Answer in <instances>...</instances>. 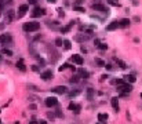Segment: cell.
I'll list each match as a JSON object with an SVG mask.
<instances>
[{"label": "cell", "mask_w": 142, "mask_h": 124, "mask_svg": "<svg viewBox=\"0 0 142 124\" xmlns=\"http://www.w3.org/2000/svg\"><path fill=\"white\" fill-rule=\"evenodd\" d=\"M37 124H47V121H46V120H39Z\"/></svg>", "instance_id": "74e56055"}, {"label": "cell", "mask_w": 142, "mask_h": 124, "mask_svg": "<svg viewBox=\"0 0 142 124\" xmlns=\"http://www.w3.org/2000/svg\"><path fill=\"white\" fill-rule=\"evenodd\" d=\"M44 103H46L47 108H53V106L58 105V99H57L55 97H48V98L44 99Z\"/></svg>", "instance_id": "277c9868"}, {"label": "cell", "mask_w": 142, "mask_h": 124, "mask_svg": "<svg viewBox=\"0 0 142 124\" xmlns=\"http://www.w3.org/2000/svg\"><path fill=\"white\" fill-rule=\"evenodd\" d=\"M106 120H108V115H105V113H99V115H98V121L106 123Z\"/></svg>", "instance_id": "d6986e66"}, {"label": "cell", "mask_w": 142, "mask_h": 124, "mask_svg": "<svg viewBox=\"0 0 142 124\" xmlns=\"http://www.w3.org/2000/svg\"><path fill=\"white\" fill-rule=\"evenodd\" d=\"M57 117H59V119H63V113L61 112V110H55V113H54Z\"/></svg>", "instance_id": "4dcf8cb0"}, {"label": "cell", "mask_w": 142, "mask_h": 124, "mask_svg": "<svg viewBox=\"0 0 142 124\" xmlns=\"http://www.w3.org/2000/svg\"><path fill=\"white\" fill-rule=\"evenodd\" d=\"M47 2H48V3H55L57 0H47Z\"/></svg>", "instance_id": "ab89813d"}, {"label": "cell", "mask_w": 142, "mask_h": 124, "mask_svg": "<svg viewBox=\"0 0 142 124\" xmlns=\"http://www.w3.org/2000/svg\"><path fill=\"white\" fill-rule=\"evenodd\" d=\"M47 117H48V119H54V117H55V115H54V113H51V112H48V113H47Z\"/></svg>", "instance_id": "836d02e7"}, {"label": "cell", "mask_w": 142, "mask_h": 124, "mask_svg": "<svg viewBox=\"0 0 142 124\" xmlns=\"http://www.w3.org/2000/svg\"><path fill=\"white\" fill-rule=\"evenodd\" d=\"M108 3L112 4V6H119V2H117V0H108Z\"/></svg>", "instance_id": "1f68e13d"}, {"label": "cell", "mask_w": 142, "mask_h": 124, "mask_svg": "<svg viewBox=\"0 0 142 124\" xmlns=\"http://www.w3.org/2000/svg\"><path fill=\"white\" fill-rule=\"evenodd\" d=\"M68 109L72 110V112L75 113V115H79L80 110H82V106L77 105V103H75V102H70V103H69V106H68Z\"/></svg>", "instance_id": "ba28073f"}, {"label": "cell", "mask_w": 142, "mask_h": 124, "mask_svg": "<svg viewBox=\"0 0 142 124\" xmlns=\"http://www.w3.org/2000/svg\"><path fill=\"white\" fill-rule=\"evenodd\" d=\"M119 28H120L119 21H112L109 25L106 26V31H108V32H113V31H116V29H119Z\"/></svg>", "instance_id": "30bf717a"}, {"label": "cell", "mask_w": 142, "mask_h": 124, "mask_svg": "<svg viewBox=\"0 0 142 124\" xmlns=\"http://www.w3.org/2000/svg\"><path fill=\"white\" fill-rule=\"evenodd\" d=\"M0 112H2V110H0Z\"/></svg>", "instance_id": "f6af8a7d"}, {"label": "cell", "mask_w": 142, "mask_h": 124, "mask_svg": "<svg viewBox=\"0 0 142 124\" xmlns=\"http://www.w3.org/2000/svg\"><path fill=\"white\" fill-rule=\"evenodd\" d=\"M53 76H54V75H53L51 70H44V72L40 73V77H42L43 81H48V80H51Z\"/></svg>", "instance_id": "52a82bcc"}, {"label": "cell", "mask_w": 142, "mask_h": 124, "mask_svg": "<svg viewBox=\"0 0 142 124\" xmlns=\"http://www.w3.org/2000/svg\"><path fill=\"white\" fill-rule=\"evenodd\" d=\"M26 11H29V6L28 4H21L18 7V18H21L26 14Z\"/></svg>", "instance_id": "9c48e42d"}, {"label": "cell", "mask_w": 142, "mask_h": 124, "mask_svg": "<svg viewBox=\"0 0 142 124\" xmlns=\"http://www.w3.org/2000/svg\"><path fill=\"white\" fill-rule=\"evenodd\" d=\"M79 77H84V79H88V77H90V73H88V70H86V69L80 68V69H79Z\"/></svg>", "instance_id": "2e32d148"}, {"label": "cell", "mask_w": 142, "mask_h": 124, "mask_svg": "<svg viewBox=\"0 0 142 124\" xmlns=\"http://www.w3.org/2000/svg\"><path fill=\"white\" fill-rule=\"evenodd\" d=\"M29 108H30V109H32V110H35V109H36V105H30V106H29Z\"/></svg>", "instance_id": "f35d334b"}, {"label": "cell", "mask_w": 142, "mask_h": 124, "mask_svg": "<svg viewBox=\"0 0 142 124\" xmlns=\"http://www.w3.org/2000/svg\"><path fill=\"white\" fill-rule=\"evenodd\" d=\"M3 54H4V55H7V57H12V51H11V50L4 48V50H3Z\"/></svg>", "instance_id": "4316f807"}, {"label": "cell", "mask_w": 142, "mask_h": 124, "mask_svg": "<svg viewBox=\"0 0 142 124\" xmlns=\"http://www.w3.org/2000/svg\"><path fill=\"white\" fill-rule=\"evenodd\" d=\"M69 81L70 83H77L79 81V76H72V77L69 79Z\"/></svg>", "instance_id": "f546056e"}, {"label": "cell", "mask_w": 142, "mask_h": 124, "mask_svg": "<svg viewBox=\"0 0 142 124\" xmlns=\"http://www.w3.org/2000/svg\"><path fill=\"white\" fill-rule=\"evenodd\" d=\"M32 70H33V72H39L40 69H39V66H37V65H33V66H32Z\"/></svg>", "instance_id": "e575fe53"}, {"label": "cell", "mask_w": 142, "mask_h": 124, "mask_svg": "<svg viewBox=\"0 0 142 124\" xmlns=\"http://www.w3.org/2000/svg\"><path fill=\"white\" fill-rule=\"evenodd\" d=\"M0 61H2V55H0Z\"/></svg>", "instance_id": "60d3db41"}, {"label": "cell", "mask_w": 142, "mask_h": 124, "mask_svg": "<svg viewBox=\"0 0 142 124\" xmlns=\"http://www.w3.org/2000/svg\"><path fill=\"white\" fill-rule=\"evenodd\" d=\"M95 63H97V65H99V66H105V65H106V63H105L102 59H99V58L95 59Z\"/></svg>", "instance_id": "83f0119b"}, {"label": "cell", "mask_w": 142, "mask_h": 124, "mask_svg": "<svg viewBox=\"0 0 142 124\" xmlns=\"http://www.w3.org/2000/svg\"><path fill=\"white\" fill-rule=\"evenodd\" d=\"M72 25L73 23H69V25H66V26H62V28H61V33H68L70 29H72Z\"/></svg>", "instance_id": "7402d4cb"}, {"label": "cell", "mask_w": 142, "mask_h": 124, "mask_svg": "<svg viewBox=\"0 0 142 124\" xmlns=\"http://www.w3.org/2000/svg\"><path fill=\"white\" fill-rule=\"evenodd\" d=\"M141 98H142V94H141Z\"/></svg>", "instance_id": "7bdbcfd3"}, {"label": "cell", "mask_w": 142, "mask_h": 124, "mask_svg": "<svg viewBox=\"0 0 142 124\" xmlns=\"http://www.w3.org/2000/svg\"><path fill=\"white\" fill-rule=\"evenodd\" d=\"M94 95H95V91H94V88H91V87H88V88L86 90V97L88 101H93L94 99Z\"/></svg>", "instance_id": "4fadbf2b"}, {"label": "cell", "mask_w": 142, "mask_h": 124, "mask_svg": "<svg viewBox=\"0 0 142 124\" xmlns=\"http://www.w3.org/2000/svg\"><path fill=\"white\" fill-rule=\"evenodd\" d=\"M73 10H75V11H77V12H84V8L80 7V6H75V7H73Z\"/></svg>", "instance_id": "f1b7e54d"}, {"label": "cell", "mask_w": 142, "mask_h": 124, "mask_svg": "<svg viewBox=\"0 0 142 124\" xmlns=\"http://www.w3.org/2000/svg\"><path fill=\"white\" fill-rule=\"evenodd\" d=\"M44 14H46L44 8L35 7V8H33V11L30 12V17H32V18H37V17H42V15H44Z\"/></svg>", "instance_id": "5b68a950"}, {"label": "cell", "mask_w": 142, "mask_h": 124, "mask_svg": "<svg viewBox=\"0 0 142 124\" xmlns=\"http://www.w3.org/2000/svg\"><path fill=\"white\" fill-rule=\"evenodd\" d=\"M51 91L54 94H59V95H62V94L68 92V87L66 86H57V87H54V88H51Z\"/></svg>", "instance_id": "8992f818"}, {"label": "cell", "mask_w": 142, "mask_h": 124, "mask_svg": "<svg viewBox=\"0 0 142 124\" xmlns=\"http://www.w3.org/2000/svg\"><path fill=\"white\" fill-rule=\"evenodd\" d=\"M99 50H102V51H105V50H108V44H105V43H99V44L97 46Z\"/></svg>", "instance_id": "484cf974"}, {"label": "cell", "mask_w": 142, "mask_h": 124, "mask_svg": "<svg viewBox=\"0 0 142 124\" xmlns=\"http://www.w3.org/2000/svg\"><path fill=\"white\" fill-rule=\"evenodd\" d=\"M135 80H137V79H135L134 75H126V76H124V81H126V83H134Z\"/></svg>", "instance_id": "ac0fdd59"}, {"label": "cell", "mask_w": 142, "mask_h": 124, "mask_svg": "<svg viewBox=\"0 0 142 124\" xmlns=\"http://www.w3.org/2000/svg\"><path fill=\"white\" fill-rule=\"evenodd\" d=\"M130 23H131V21L128 18H123V19H120V21H119L120 28H128V26H130Z\"/></svg>", "instance_id": "9a60e30c"}, {"label": "cell", "mask_w": 142, "mask_h": 124, "mask_svg": "<svg viewBox=\"0 0 142 124\" xmlns=\"http://www.w3.org/2000/svg\"><path fill=\"white\" fill-rule=\"evenodd\" d=\"M94 2H95V0H94ZM97 2H99V0H97Z\"/></svg>", "instance_id": "b9f144b4"}, {"label": "cell", "mask_w": 142, "mask_h": 124, "mask_svg": "<svg viewBox=\"0 0 142 124\" xmlns=\"http://www.w3.org/2000/svg\"><path fill=\"white\" fill-rule=\"evenodd\" d=\"M114 61H116V63H117V65H119V66H120L121 69H126V68H127L126 62H123V61H121V59H119V58H114Z\"/></svg>", "instance_id": "603a6c76"}, {"label": "cell", "mask_w": 142, "mask_h": 124, "mask_svg": "<svg viewBox=\"0 0 142 124\" xmlns=\"http://www.w3.org/2000/svg\"><path fill=\"white\" fill-rule=\"evenodd\" d=\"M17 68L21 70V72H25V70H26V68H25V65H23V61H22V59H19V61L17 62Z\"/></svg>", "instance_id": "ffe728a7"}, {"label": "cell", "mask_w": 142, "mask_h": 124, "mask_svg": "<svg viewBox=\"0 0 142 124\" xmlns=\"http://www.w3.org/2000/svg\"><path fill=\"white\" fill-rule=\"evenodd\" d=\"M22 29H23V32H26V33H33V32L40 29V22H36V21L25 22L22 25Z\"/></svg>", "instance_id": "6da1fadb"}, {"label": "cell", "mask_w": 142, "mask_h": 124, "mask_svg": "<svg viewBox=\"0 0 142 124\" xmlns=\"http://www.w3.org/2000/svg\"><path fill=\"white\" fill-rule=\"evenodd\" d=\"M68 66H69V65H68V63H63L62 66H59V72H62V70H65V69L68 68Z\"/></svg>", "instance_id": "d6a6232c"}, {"label": "cell", "mask_w": 142, "mask_h": 124, "mask_svg": "<svg viewBox=\"0 0 142 124\" xmlns=\"http://www.w3.org/2000/svg\"><path fill=\"white\" fill-rule=\"evenodd\" d=\"M117 91L121 94H130L133 91V84L131 83H123V84L117 86Z\"/></svg>", "instance_id": "7a4b0ae2"}, {"label": "cell", "mask_w": 142, "mask_h": 124, "mask_svg": "<svg viewBox=\"0 0 142 124\" xmlns=\"http://www.w3.org/2000/svg\"><path fill=\"white\" fill-rule=\"evenodd\" d=\"M29 2V4H36V3H37V0H28Z\"/></svg>", "instance_id": "d590c367"}, {"label": "cell", "mask_w": 142, "mask_h": 124, "mask_svg": "<svg viewBox=\"0 0 142 124\" xmlns=\"http://www.w3.org/2000/svg\"><path fill=\"white\" fill-rule=\"evenodd\" d=\"M93 10H95V11H98V12H102V14H108L109 12V8L108 7H105L104 4H99V3H94L93 4Z\"/></svg>", "instance_id": "3957f363"}, {"label": "cell", "mask_w": 142, "mask_h": 124, "mask_svg": "<svg viewBox=\"0 0 142 124\" xmlns=\"http://www.w3.org/2000/svg\"><path fill=\"white\" fill-rule=\"evenodd\" d=\"M72 61L76 63V65H83L84 63V58L82 55H79V54H73L72 55Z\"/></svg>", "instance_id": "7c38bea8"}, {"label": "cell", "mask_w": 142, "mask_h": 124, "mask_svg": "<svg viewBox=\"0 0 142 124\" xmlns=\"http://www.w3.org/2000/svg\"><path fill=\"white\" fill-rule=\"evenodd\" d=\"M28 87H30V90H37V88H36V87L33 86V84H28Z\"/></svg>", "instance_id": "8d00e7d4"}, {"label": "cell", "mask_w": 142, "mask_h": 124, "mask_svg": "<svg viewBox=\"0 0 142 124\" xmlns=\"http://www.w3.org/2000/svg\"><path fill=\"white\" fill-rule=\"evenodd\" d=\"M90 37H91L90 35H84V33H82V35H77L75 39L77 40V42H86V40H88Z\"/></svg>", "instance_id": "e0dca14e"}, {"label": "cell", "mask_w": 142, "mask_h": 124, "mask_svg": "<svg viewBox=\"0 0 142 124\" xmlns=\"http://www.w3.org/2000/svg\"><path fill=\"white\" fill-rule=\"evenodd\" d=\"M0 121H2V120H0Z\"/></svg>", "instance_id": "ee69618b"}, {"label": "cell", "mask_w": 142, "mask_h": 124, "mask_svg": "<svg viewBox=\"0 0 142 124\" xmlns=\"http://www.w3.org/2000/svg\"><path fill=\"white\" fill-rule=\"evenodd\" d=\"M55 46H57V47H62V46H63V40L61 39V37H57V39H55Z\"/></svg>", "instance_id": "cb8c5ba5"}, {"label": "cell", "mask_w": 142, "mask_h": 124, "mask_svg": "<svg viewBox=\"0 0 142 124\" xmlns=\"http://www.w3.org/2000/svg\"><path fill=\"white\" fill-rule=\"evenodd\" d=\"M7 43H11V36L8 33L0 35V44H7Z\"/></svg>", "instance_id": "8fae6325"}, {"label": "cell", "mask_w": 142, "mask_h": 124, "mask_svg": "<svg viewBox=\"0 0 142 124\" xmlns=\"http://www.w3.org/2000/svg\"><path fill=\"white\" fill-rule=\"evenodd\" d=\"M66 94H68V97H69V98H73V97H77L80 94V90H72L70 92H66Z\"/></svg>", "instance_id": "44dd1931"}, {"label": "cell", "mask_w": 142, "mask_h": 124, "mask_svg": "<svg viewBox=\"0 0 142 124\" xmlns=\"http://www.w3.org/2000/svg\"><path fill=\"white\" fill-rule=\"evenodd\" d=\"M98 124H99V123H98Z\"/></svg>", "instance_id": "bcb514c9"}, {"label": "cell", "mask_w": 142, "mask_h": 124, "mask_svg": "<svg viewBox=\"0 0 142 124\" xmlns=\"http://www.w3.org/2000/svg\"><path fill=\"white\" fill-rule=\"evenodd\" d=\"M70 47H72V44H70L69 40H63V48H65V50H70Z\"/></svg>", "instance_id": "d4e9b609"}, {"label": "cell", "mask_w": 142, "mask_h": 124, "mask_svg": "<svg viewBox=\"0 0 142 124\" xmlns=\"http://www.w3.org/2000/svg\"><path fill=\"white\" fill-rule=\"evenodd\" d=\"M110 103H112V108L114 109V112H119V98L113 97V98L110 99Z\"/></svg>", "instance_id": "5bb4252c"}]
</instances>
